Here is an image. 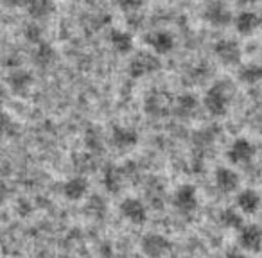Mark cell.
Returning <instances> with one entry per match:
<instances>
[{"label": "cell", "instance_id": "2", "mask_svg": "<svg viewBox=\"0 0 262 258\" xmlns=\"http://www.w3.org/2000/svg\"><path fill=\"white\" fill-rule=\"evenodd\" d=\"M160 68L162 61L155 52H137L127 63V74L133 79H142V77L153 76Z\"/></svg>", "mask_w": 262, "mask_h": 258}, {"label": "cell", "instance_id": "14", "mask_svg": "<svg viewBox=\"0 0 262 258\" xmlns=\"http://www.w3.org/2000/svg\"><path fill=\"white\" fill-rule=\"evenodd\" d=\"M262 204L260 194L255 189H244L237 192L235 196V206L243 215H255Z\"/></svg>", "mask_w": 262, "mask_h": 258}, {"label": "cell", "instance_id": "16", "mask_svg": "<svg viewBox=\"0 0 262 258\" xmlns=\"http://www.w3.org/2000/svg\"><path fill=\"white\" fill-rule=\"evenodd\" d=\"M198 109H200V99L194 93H182L174 99V109H172V113L178 119L183 120L192 119L198 113Z\"/></svg>", "mask_w": 262, "mask_h": 258}, {"label": "cell", "instance_id": "25", "mask_svg": "<svg viewBox=\"0 0 262 258\" xmlns=\"http://www.w3.org/2000/svg\"><path fill=\"white\" fill-rule=\"evenodd\" d=\"M24 38L33 45L43 43V27L38 22L26 24V26H24Z\"/></svg>", "mask_w": 262, "mask_h": 258}, {"label": "cell", "instance_id": "24", "mask_svg": "<svg viewBox=\"0 0 262 258\" xmlns=\"http://www.w3.org/2000/svg\"><path fill=\"white\" fill-rule=\"evenodd\" d=\"M237 77H239L241 83L244 84H258L262 83V65L258 63H248V65H243L237 72Z\"/></svg>", "mask_w": 262, "mask_h": 258}, {"label": "cell", "instance_id": "19", "mask_svg": "<svg viewBox=\"0 0 262 258\" xmlns=\"http://www.w3.org/2000/svg\"><path fill=\"white\" fill-rule=\"evenodd\" d=\"M233 24H235V29L239 34H243V36H251V34L260 27L262 20L255 11H241L239 15L235 16V22Z\"/></svg>", "mask_w": 262, "mask_h": 258}, {"label": "cell", "instance_id": "11", "mask_svg": "<svg viewBox=\"0 0 262 258\" xmlns=\"http://www.w3.org/2000/svg\"><path fill=\"white\" fill-rule=\"evenodd\" d=\"M144 41L147 43V47L155 52L157 56H165L169 52L174 51L176 47V40L169 31L164 29H157V31H151V33L146 34Z\"/></svg>", "mask_w": 262, "mask_h": 258}, {"label": "cell", "instance_id": "28", "mask_svg": "<svg viewBox=\"0 0 262 258\" xmlns=\"http://www.w3.org/2000/svg\"><path fill=\"white\" fill-rule=\"evenodd\" d=\"M4 2L8 8H13V9L27 8V4H29V0H4Z\"/></svg>", "mask_w": 262, "mask_h": 258}, {"label": "cell", "instance_id": "10", "mask_svg": "<svg viewBox=\"0 0 262 258\" xmlns=\"http://www.w3.org/2000/svg\"><path fill=\"white\" fill-rule=\"evenodd\" d=\"M237 244L243 251L258 253L262 249V228L258 224H244L237 233Z\"/></svg>", "mask_w": 262, "mask_h": 258}, {"label": "cell", "instance_id": "6", "mask_svg": "<svg viewBox=\"0 0 262 258\" xmlns=\"http://www.w3.org/2000/svg\"><path fill=\"white\" fill-rule=\"evenodd\" d=\"M255 153H257V149L253 144L244 136H239L226 149V160L232 165H248L253 161Z\"/></svg>", "mask_w": 262, "mask_h": 258}, {"label": "cell", "instance_id": "18", "mask_svg": "<svg viewBox=\"0 0 262 258\" xmlns=\"http://www.w3.org/2000/svg\"><path fill=\"white\" fill-rule=\"evenodd\" d=\"M8 86L11 88V91L15 95L24 97L31 90V86H33V76L27 70L13 68L11 74L8 76Z\"/></svg>", "mask_w": 262, "mask_h": 258}, {"label": "cell", "instance_id": "1", "mask_svg": "<svg viewBox=\"0 0 262 258\" xmlns=\"http://www.w3.org/2000/svg\"><path fill=\"white\" fill-rule=\"evenodd\" d=\"M203 106L208 115L225 116L228 113V106H230L228 86L225 83H215L214 86L208 88L203 97Z\"/></svg>", "mask_w": 262, "mask_h": 258}, {"label": "cell", "instance_id": "15", "mask_svg": "<svg viewBox=\"0 0 262 258\" xmlns=\"http://www.w3.org/2000/svg\"><path fill=\"white\" fill-rule=\"evenodd\" d=\"M239 181H241L239 174L230 167H219L217 171L214 172V183L219 192H223V194L235 192V190L239 189Z\"/></svg>", "mask_w": 262, "mask_h": 258}, {"label": "cell", "instance_id": "22", "mask_svg": "<svg viewBox=\"0 0 262 258\" xmlns=\"http://www.w3.org/2000/svg\"><path fill=\"white\" fill-rule=\"evenodd\" d=\"M56 61H58V52H56V49L51 43L43 41V43L36 45V49L33 52V63L38 68H49Z\"/></svg>", "mask_w": 262, "mask_h": 258}, {"label": "cell", "instance_id": "20", "mask_svg": "<svg viewBox=\"0 0 262 258\" xmlns=\"http://www.w3.org/2000/svg\"><path fill=\"white\" fill-rule=\"evenodd\" d=\"M27 15L34 20V22H41V20H47L54 15L56 6L54 0H29L27 4Z\"/></svg>", "mask_w": 262, "mask_h": 258}, {"label": "cell", "instance_id": "17", "mask_svg": "<svg viewBox=\"0 0 262 258\" xmlns=\"http://www.w3.org/2000/svg\"><path fill=\"white\" fill-rule=\"evenodd\" d=\"M124 169L119 165H106L102 169V186L108 194H119L124 186Z\"/></svg>", "mask_w": 262, "mask_h": 258}, {"label": "cell", "instance_id": "12", "mask_svg": "<svg viewBox=\"0 0 262 258\" xmlns=\"http://www.w3.org/2000/svg\"><path fill=\"white\" fill-rule=\"evenodd\" d=\"M110 144L119 151H129L139 144V133L129 126H115L110 133Z\"/></svg>", "mask_w": 262, "mask_h": 258}, {"label": "cell", "instance_id": "26", "mask_svg": "<svg viewBox=\"0 0 262 258\" xmlns=\"http://www.w3.org/2000/svg\"><path fill=\"white\" fill-rule=\"evenodd\" d=\"M84 144H86V147L90 149V153H97V151H102L101 133H99L97 129H90V131H86V135H84Z\"/></svg>", "mask_w": 262, "mask_h": 258}, {"label": "cell", "instance_id": "3", "mask_svg": "<svg viewBox=\"0 0 262 258\" xmlns=\"http://www.w3.org/2000/svg\"><path fill=\"white\" fill-rule=\"evenodd\" d=\"M172 206L180 215H192L200 206V197H198L196 186L190 185V183L180 185L174 190V196H172Z\"/></svg>", "mask_w": 262, "mask_h": 258}, {"label": "cell", "instance_id": "7", "mask_svg": "<svg viewBox=\"0 0 262 258\" xmlns=\"http://www.w3.org/2000/svg\"><path fill=\"white\" fill-rule=\"evenodd\" d=\"M119 212L124 221L131 222L135 226H142L147 221V206L139 197H126L119 204Z\"/></svg>", "mask_w": 262, "mask_h": 258}, {"label": "cell", "instance_id": "8", "mask_svg": "<svg viewBox=\"0 0 262 258\" xmlns=\"http://www.w3.org/2000/svg\"><path fill=\"white\" fill-rule=\"evenodd\" d=\"M214 54L219 59V63H223L225 66H235L243 59V47L239 45V41L235 40H219L214 45Z\"/></svg>", "mask_w": 262, "mask_h": 258}, {"label": "cell", "instance_id": "27", "mask_svg": "<svg viewBox=\"0 0 262 258\" xmlns=\"http://www.w3.org/2000/svg\"><path fill=\"white\" fill-rule=\"evenodd\" d=\"M113 4H115L120 11L127 13V15H133V13H137L146 4V0H113Z\"/></svg>", "mask_w": 262, "mask_h": 258}, {"label": "cell", "instance_id": "21", "mask_svg": "<svg viewBox=\"0 0 262 258\" xmlns=\"http://www.w3.org/2000/svg\"><path fill=\"white\" fill-rule=\"evenodd\" d=\"M112 49L120 56H126L133 51V34L122 29H113L108 36Z\"/></svg>", "mask_w": 262, "mask_h": 258}, {"label": "cell", "instance_id": "23", "mask_svg": "<svg viewBox=\"0 0 262 258\" xmlns=\"http://www.w3.org/2000/svg\"><path fill=\"white\" fill-rule=\"evenodd\" d=\"M219 224L223 226V228L226 229H237L239 231L241 228L244 226L243 222V214H241L237 208H223L221 212H219Z\"/></svg>", "mask_w": 262, "mask_h": 258}, {"label": "cell", "instance_id": "5", "mask_svg": "<svg viewBox=\"0 0 262 258\" xmlns=\"http://www.w3.org/2000/svg\"><path fill=\"white\" fill-rule=\"evenodd\" d=\"M172 244L165 235L157 231L146 233L140 240V251L146 258H164L171 251Z\"/></svg>", "mask_w": 262, "mask_h": 258}, {"label": "cell", "instance_id": "9", "mask_svg": "<svg viewBox=\"0 0 262 258\" xmlns=\"http://www.w3.org/2000/svg\"><path fill=\"white\" fill-rule=\"evenodd\" d=\"M232 18V11L223 0H212L203 9V20L212 27H226Z\"/></svg>", "mask_w": 262, "mask_h": 258}, {"label": "cell", "instance_id": "13", "mask_svg": "<svg viewBox=\"0 0 262 258\" xmlns=\"http://www.w3.org/2000/svg\"><path fill=\"white\" fill-rule=\"evenodd\" d=\"M61 194L65 196L67 201H72V203H77L81 201L84 196L88 194V181L84 176H70L63 181L61 185Z\"/></svg>", "mask_w": 262, "mask_h": 258}, {"label": "cell", "instance_id": "4", "mask_svg": "<svg viewBox=\"0 0 262 258\" xmlns=\"http://www.w3.org/2000/svg\"><path fill=\"white\" fill-rule=\"evenodd\" d=\"M174 109V99L167 91H151L144 101V111L151 119H164Z\"/></svg>", "mask_w": 262, "mask_h": 258}]
</instances>
